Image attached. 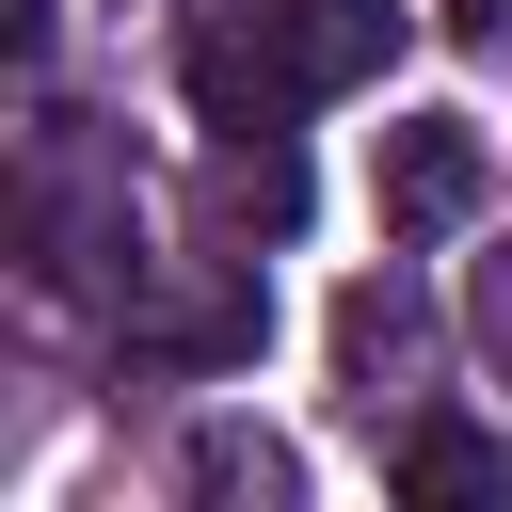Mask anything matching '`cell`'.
Instances as JSON below:
<instances>
[{
    "label": "cell",
    "instance_id": "obj_1",
    "mask_svg": "<svg viewBox=\"0 0 512 512\" xmlns=\"http://www.w3.org/2000/svg\"><path fill=\"white\" fill-rule=\"evenodd\" d=\"M368 192H384V224H400V240H448V224L496 192V160H480V128H464V112H400V128H384V160H368Z\"/></svg>",
    "mask_w": 512,
    "mask_h": 512
},
{
    "label": "cell",
    "instance_id": "obj_2",
    "mask_svg": "<svg viewBox=\"0 0 512 512\" xmlns=\"http://www.w3.org/2000/svg\"><path fill=\"white\" fill-rule=\"evenodd\" d=\"M128 320H144L160 352H192V368H256V336H272L256 272H224V256H192L176 288H128Z\"/></svg>",
    "mask_w": 512,
    "mask_h": 512
},
{
    "label": "cell",
    "instance_id": "obj_3",
    "mask_svg": "<svg viewBox=\"0 0 512 512\" xmlns=\"http://www.w3.org/2000/svg\"><path fill=\"white\" fill-rule=\"evenodd\" d=\"M176 64H192V112H208V128H288V112H304V64H288V32H240V16H208Z\"/></svg>",
    "mask_w": 512,
    "mask_h": 512
},
{
    "label": "cell",
    "instance_id": "obj_4",
    "mask_svg": "<svg viewBox=\"0 0 512 512\" xmlns=\"http://www.w3.org/2000/svg\"><path fill=\"white\" fill-rule=\"evenodd\" d=\"M208 224H224V240H288V224H304L288 128H208Z\"/></svg>",
    "mask_w": 512,
    "mask_h": 512
},
{
    "label": "cell",
    "instance_id": "obj_5",
    "mask_svg": "<svg viewBox=\"0 0 512 512\" xmlns=\"http://www.w3.org/2000/svg\"><path fill=\"white\" fill-rule=\"evenodd\" d=\"M176 480H192L208 512H304V448L256 432V416H208V432L176 448Z\"/></svg>",
    "mask_w": 512,
    "mask_h": 512
},
{
    "label": "cell",
    "instance_id": "obj_6",
    "mask_svg": "<svg viewBox=\"0 0 512 512\" xmlns=\"http://www.w3.org/2000/svg\"><path fill=\"white\" fill-rule=\"evenodd\" d=\"M272 32H288V64H304V96H352V80L400 64V0H288Z\"/></svg>",
    "mask_w": 512,
    "mask_h": 512
},
{
    "label": "cell",
    "instance_id": "obj_7",
    "mask_svg": "<svg viewBox=\"0 0 512 512\" xmlns=\"http://www.w3.org/2000/svg\"><path fill=\"white\" fill-rule=\"evenodd\" d=\"M416 352H432V304H416L400 272H368V288L336 304V368H352V400L384 416V384H416Z\"/></svg>",
    "mask_w": 512,
    "mask_h": 512
},
{
    "label": "cell",
    "instance_id": "obj_8",
    "mask_svg": "<svg viewBox=\"0 0 512 512\" xmlns=\"http://www.w3.org/2000/svg\"><path fill=\"white\" fill-rule=\"evenodd\" d=\"M400 496H416V512H480V496H512V432H480V416H416V432H400Z\"/></svg>",
    "mask_w": 512,
    "mask_h": 512
},
{
    "label": "cell",
    "instance_id": "obj_9",
    "mask_svg": "<svg viewBox=\"0 0 512 512\" xmlns=\"http://www.w3.org/2000/svg\"><path fill=\"white\" fill-rule=\"evenodd\" d=\"M464 320H480V352L512 368V256H480V288H464Z\"/></svg>",
    "mask_w": 512,
    "mask_h": 512
},
{
    "label": "cell",
    "instance_id": "obj_10",
    "mask_svg": "<svg viewBox=\"0 0 512 512\" xmlns=\"http://www.w3.org/2000/svg\"><path fill=\"white\" fill-rule=\"evenodd\" d=\"M448 32H464L480 64H512V0H448Z\"/></svg>",
    "mask_w": 512,
    "mask_h": 512
}]
</instances>
